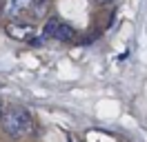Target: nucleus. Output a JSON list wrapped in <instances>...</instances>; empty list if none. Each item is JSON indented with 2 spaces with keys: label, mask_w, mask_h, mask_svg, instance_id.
Masks as SVG:
<instances>
[{
  "label": "nucleus",
  "mask_w": 147,
  "mask_h": 142,
  "mask_svg": "<svg viewBox=\"0 0 147 142\" xmlns=\"http://www.w3.org/2000/svg\"><path fill=\"white\" fill-rule=\"evenodd\" d=\"M0 124H2V131L11 135V138H25L29 133L34 131V120L29 115L27 109H7L2 118H0Z\"/></svg>",
  "instance_id": "nucleus-1"
},
{
  "label": "nucleus",
  "mask_w": 147,
  "mask_h": 142,
  "mask_svg": "<svg viewBox=\"0 0 147 142\" xmlns=\"http://www.w3.org/2000/svg\"><path fill=\"white\" fill-rule=\"evenodd\" d=\"M42 36L45 38H56V40H74V27L65 25V22H58V20H49L42 29Z\"/></svg>",
  "instance_id": "nucleus-2"
},
{
  "label": "nucleus",
  "mask_w": 147,
  "mask_h": 142,
  "mask_svg": "<svg viewBox=\"0 0 147 142\" xmlns=\"http://www.w3.org/2000/svg\"><path fill=\"white\" fill-rule=\"evenodd\" d=\"M7 33L16 40H31L36 36V27L34 25H25V22H11L7 27Z\"/></svg>",
  "instance_id": "nucleus-3"
},
{
  "label": "nucleus",
  "mask_w": 147,
  "mask_h": 142,
  "mask_svg": "<svg viewBox=\"0 0 147 142\" xmlns=\"http://www.w3.org/2000/svg\"><path fill=\"white\" fill-rule=\"evenodd\" d=\"M31 2H34V0H5L2 13H5L7 18H18L22 11L31 9Z\"/></svg>",
  "instance_id": "nucleus-4"
},
{
  "label": "nucleus",
  "mask_w": 147,
  "mask_h": 142,
  "mask_svg": "<svg viewBox=\"0 0 147 142\" xmlns=\"http://www.w3.org/2000/svg\"><path fill=\"white\" fill-rule=\"evenodd\" d=\"M47 7H49V0H34L31 2V9L36 16H42V11H47Z\"/></svg>",
  "instance_id": "nucleus-5"
},
{
  "label": "nucleus",
  "mask_w": 147,
  "mask_h": 142,
  "mask_svg": "<svg viewBox=\"0 0 147 142\" xmlns=\"http://www.w3.org/2000/svg\"><path fill=\"white\" fill-rule=\"evenodd\" d=\"M96 5H100V7H109V5H114L116 0H94Z\"/></svg>",
  "instance_id": "nucleus-6"
}]
</instances>
